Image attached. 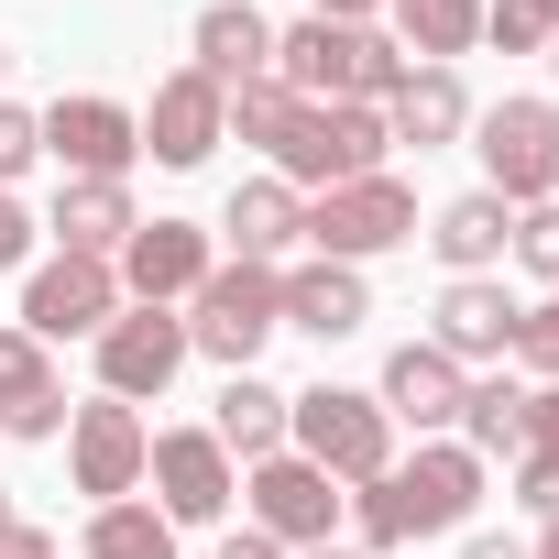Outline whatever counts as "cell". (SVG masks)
<instances>
[{
    "instance_id": "e575fe53",
    "label": "cell",
    "mask_w": 559,
    "mask_h": 559,
    "mask_svg": "<svg viewBox=\"0 0 559 559\" xmlns=\"http://www.w3.org/2000/svg\"><path fill=\"white\" fill-rule=\"evenodd\" d=\"M219 559H286V548H274L263 526H230V537H219Z\"/></svg>"
},
{
    "instance_id": "d6a6232c",
    "label": "cell",
    "mask_w": 559,
    "mask_h": 559,
    "mask_svg": "<svg viewBox=\"0 0 559 559\" xmlns=\"http://www.w3.org/2000/svg\"><path fill=\"white\" fill-rule=\"evenodd\" d=\"M34 241H45V230H34V209L0 187V274H12V263H34Z\"/></svg>"
},
{
    "instance_id": "d6986e66",
    "label": "cell",
    "mask_w": 559,
    "mask_h": 559,
    "mask_svg": "<svg viewBox=\"0 0 559 559\" xmlns=\"http://www.w3.org/2000/svg\"><path fill=\"white\" fill-rule=\"evenodd\" d=\"M67 428V384H56V352L34 330H0V439H56Z\"/></svg>"
},
{
    "instance_id": "8fae6325",
    "label": "cell",
    "mask_w": 559,
    "mask_h": 559,
    "mask_svg": "<svg viewBox=\"0 0 559 559\" xmlns=\"http://www.w3.org/2000/svg\"><path fill=\"white\" fill-rule=\"evenodd\" d=\"M187 362H198V352H187V319H176V308H121V319L99 330V395H121V406L165 395Z\"/></svg>"
},
{
    "instance_id": "f35d334b",
    "label": "cell",
    "mask_w": 559,
    "mask_h": 559,
    "mask_svg": "<svg viewBox=\"0 0 559 559\" xmlns=\"http://www.w3.org/2000/svg\"><path fill=\"white\" fill-rule=\"evenodd\" d=\"M12 526H23V504H12V483H0V537H12Z\"/></svg>"
},
{
    "instance_id": "f546056e",
    "label": "cell",
    "mask_w": 559,
    "mask_h": 559,
    "mask_svg": "<svg viewBox=\"0 0 559 559\" xmlns=\"http://www.w3.org/2000/svg\"><path fill=\"white\" fill-rule=\"evenodd\" d=\"M559 23L537 12V0H483V45H504V56H537Z\"/></svg>"
},
{
    "instance_id": "cb8c5ba5",
    "label": "cell",
    "mask_w": 559,
    "mask_h": 559,
    "mask_svg": "<svg viewBox=\"0 0 559 559\" xmlns=\"http://www.w3.org/2000/svg\"><path fill=\"white\" fill-rule=\"evenodd\" d=\"M209 439L252 472V461H274L286 450V384H263V373H230L219 384V417H209Z\"/></svg>"
},
{
    "instance_id": "5b68a950",
    "label": "cell",
    "mask_w": 559,
    "mask_h": 559,
    "mask_svg": "<svg viewBox=\"0 0 559 559\" xmlns=\"http://www.w3.org/2000/svg\"><path fill=\"white\" fill-rule=\"evenodd\" d=\"M395 241H417V187L384 165V176H352V187H330V198H308V252L319 263H373V252H395Z\"/></svg>"
},
{
    "instance_id": "ac0fdd59",
    "label": "cell",
    "mask_w": 559,
    "mask_h": 559,
    "mask_svg": "<svg viewBox=\"0 0 559 559\" xmlns=\"http://www.w3.org/2000/svg\"><path fill=\"white\" fill-rule=\"evenodd\" d=\"M45 230H56V252H88V263H110V252L143 230V209H132V176H67Z\"/></svg>"
},
{
    "instance_id": "74e56055",
    "label": "cell",
    "mask_w": 559,
    "mask_h": 559,
    "mask_svg": "<svg viewBox=\"0 0 559 559\" xmlns=\"http://www.w3.org/2000/svg\"><path fill=\"white\" fill-rule=\"evenodd\" d=\"M461 559H526V537H472Z\"/></svg>"
},
{
    "instance_id": "7bdbcfd3",
    "label": "cell",
    "mask_w": 559,
    "mask_h": 559,
    "mask_svg": "<svg viewBox=\"0 0 559 559\" xmlns=\"http://www.w3.org/2000/svg\"><path fill=\"white\" fill-rule=\"evenodd\" d=\"M537 12H548V23H559V0H537Z\"/></svg>"
},
{
    "instance_id": "d4e9b609",
    "label": "cell",
    "mask_w": 559,
    "mask_h": 559,
    "mask_svg": "<svg viewBox=\"0 0 559 559\" xmlns=\"http://www.w3.org/2000/svg\"><path fill=\"white\" fill-rule=\"evenodd\" d=\"M384 12H395L406 67H461L483 45V0H384Z\"/></svg>"
},
{
    "instance_id": "b9f144b4",
    "label": "cell",
    "mask_w": 559,
    "mask_h": 559,
    "mask_svg": "<svg viewBox=\"0 0 559 559\" xmlns=\"http://www.w3.org/2000/svg\"><path fill=\"white\" fill-rule=\"evenodd\" d=\"M548 78H559V34H548Z\"/></svg>"
},
{
    "instance_id": "603a6c76",
    "label": "cell",
    "mask_w": 559,
    "mask_h": 559,
    "mask_svg": "<svg viewBox=\"0 0 559 559\" xmlns=\"http://www.w3.org/2000/svg\"><path fill=\"white\" fill-rule=\"evenodd\" d=\"M504 241H515V209H504L493 187H472V198H450V209L428 219V252H439L450 274H493Z\"/></svg>"
},
{
    "instance_id": "7a4b0ae2",
    "label": "cell",
    "mask_w": 559,
    "mask_h": 559,
    "mask_svg": "<svg viewBox=\"0 0 559 559\" xmlns=\"http://www.w3.org/2000/svg\"><path fill=\"white\" fill-rule=\"evenodd\" d=\"M274 88L286 99H395L406 88V45L395 34H373V23H286L274 34Z\"/></svg>"
},
{
    "instance_id": "ba28073f",
    "label": "cell",
    "mask_w": 559,
    "mask_h": 559,
    "mask_svg": "<svg viewBox=\"0 0 559 559\" xmlns=\"http://www.w3.org/2000/svg\"><path fill=\"white\" fill-rule=\"evenodd\" d=\"M341 504H352V493H341L319 461H297V450H274V461H252V472H241V515H252L274 548H330Z\"/></svg>"
},
{
    "instance_id": "60d3db41",
    "label": "cell",
    "mask_w": 559,
    "mask_h": 559,
    "mask_svg": "<svg viewBox=\"0 0 559 559\" xmlns=\"http://www.w3.org/2000/svg\"><path fill=\"white\" fill-rule=\"evenodd\" d=\"M526 559H559V515H548V537H537V548H526Z\"/></svg>"
},
{
    "instance_id": "ee69618b",
    "label": "cell",
    "mask_w": 559,
    "mask_h": 559,
    "mask_svg": "<svg viewBox=\"0 0 559 559\" xmlns=\"http://www.w3.org/2000/svg\"><path fill=\"white\" fill-rule=\"evenodd\" d=\"M0 78H12V56H0Z\"/></svg>"
},
{
    "instance_id": "f1b7e54d",
    "label": "cell",
    "mask_w": 559,
    "mask_h": 559,
    "mask_svg": "<svg viewBox=\"0 0 559 559\" xmlns=\"http://www.w3.org/2000/svg\"><path fill=\"white\" fill-rule=\"evenodd\" d=\"M45 165V110H23V99H0V187H23Z\"/></svg>"
},
{
    "instance_id": "7c38bea8",
    "label": "cell",
    "mask_w": 559,
    "mask_h": 559,
    "mask_svg": "<svg viewBox=\"0 0 559 559\" xmlns=\"http://www.w3.org/2000/svg\"><path fill=\"white\" fill-rule=\"evenodd\" d=\"M209 263H219V252H209L198 219H143V230L110 252V274H121V297H132V308H176V297H198V286H209Z\"/></svg>"
},
{
    "instance_id": "7402d4cb",
    "label": "cell",
    "mask_w": 559,
    "mask_h": 559,
    "mask_svg": "<svg viewBox=\"0 0 559 559\" xmlns=\"http://www.w3.org/2000/svg\"><path fill=\"white\" fill-rule=\"evenodd\" d=\"M274 286H286V330H308V341H352L373 319V286L352 263H297V274H274Z\"/></svg>"
},
{
    "instance_id": "83f0119b",
    "label": "cell",
    "mask_w": 559,
    "mask_h": 559,
    "mask_svg": "<svg viewBox=\"0 0 559 559\" xmlns=\"http://www.w3.org/2000/svg\"><path fill=\"white\" fill-rule=\"evenodd\" d=\"M537 286H559V198H537V209H515V241H504Z\"/></svg>"
},
{
    "instance_id": "6da1fadb",
    "label": "cell",
    "mask_w": 559,
    "mask_h": 559,
    "mask_svg": "<svg viewBox=\"0 0 559 559\" xmlns=\"http://www.w3.org/2000/svg\"><path fill=\"white\" fill-rule=\"evenodd\" d=\"M483 515V461L461 439H417V461H395L384 483H352V537L362 548H406V537H461Z\"/></svg>"
},
{
    "instance_id": "3957f363",
    "label": "cell",
    "mask_w": 559,
    "mask_h": 559,
    "mask_svg": "<svg viewBox=\"0 0 559 559\" xmlns=\"http://www.w3.org/2000/svg\"><path fill=\"white\" fill-rule=\"evenodd\" d=\"M286 450L319 461L330 483H384L395 472V417L352 384H308V395H286Z\"/></svg>"
},
{
    "instance_id": "e0dca14e",
    "label": "cell",
    "mask_w": 559,
    "mask_h": 559,
    "mask_svg": "<svg viewBox=\"0 0 559 559\" xmlns=\"http://www.w3.org/2000/svg\"><path fill=\"white\" fill-rule=\"evenodd\" d=\"M187 67L209 88H252V78H274V23L252 12V0H209V12L187 23Z\"/></svg>"
},
{
    "instance_id": "9a60e30c",
    "label": "cell",
    "mask_w": 559,
    "mask_h": 559,
    "mask_svg": "<svg viewBox=\"0 0 559 559\" xmlns=\"http://www.w3.org/2000/svg\"><path fill=\"white\" fill-rule=\"evenodd\" d=\"M45 154L67 176H132L143 165V110H121V99H56L45 110Z\"/></svg>"
},
{
    "instance_id": "30bf717a",
    "label": "cell",
    "mask_w": 559,
    "mask_h": 559,
    "mask_svg": "<svg viewBox=\"0 0 559 559\" xmlns=\"http://www.w3.org/2000/svg\"><path fill=\"white\" fill-rule=\"evenodd\" d=\"M143 461H154V428H143L121 395H88V406H67V472H78V493H88V504H121V493H143Z\"/></svg>"
},
{
    "instance_id": "1f68e13d",
    "label": "cell",
    "mask_w": 559,
    "mask_h": 559,
    "mask_svg": "<svg viewBox=\"0 0 559 559\" xmlns=\"http://www.w3.org/2000/svg\"><path fill=\"white\" fill-rule=\"evenodd\" d=\"M504 493L548 526V515H559V450H515V483H504Z\"/></svg>"
},
{
    "instance_id": "d590c367",
    "label": "cell",
    "mask_w": 559,
    "mask_h": 559,
    "mask_svg": "<svg viewBox=\"0 0 559 559\" xmlns=\"http://www.w3.org/2000/svg\"><path fill=\"white\" fill-rule=\"evenodd\" d=\"M0 559H56V537H45V526H12V537H0Z\"/></svg>"
},
{
    "instance_id": "8d00e7d4",
    "label": "cell",
    "mask_w": 559,
    "mask_h": 559,
    "mask_svg": "<svg viewBox=\"0 0 559 559\" xmlns=\"http://www.w3.org/2000/svg\"><path fill=\"white\" fill-rule=\"evenodd\" d=\"M384 0H319V23H373Z\"/></svg>"
},
{
    "instance_id": "2e32d148",
    "label": "cell",
    "mask_w": 559,
    "mask_h": 559,
    "mask_svg": "<svg viewBox=\"0 0 559 559\" xmlns=\"http://www.w3.org/2000/svg\"><path fill=\"white\" fill-rule=\"evenodd\" d=\"M461 395H472V373H461L439 341H406V352H384V384H373V406H384L395 428L439 439V428H461Z\"/></svg>"
},
{
    "instance_id": "8992f818",
    "label": "cell",
    "mask_w": 559,
    "mask_h": 559,
    "mask_svg": "<svg viewBox=\"0 0 559 559\" xmlns=\"http://www.w3.org/2000/svg\"><path fill=\"white\" fill-rule=\"evenodd\" d=\"M472 154H483V187H493L504 209L559 198V110H548V99H493V110H472Z\"/></svg>"
},
{
    "instance_id": "836d02e7",
    "label": "cell",
    "mask_w": 559,
    "mask_h": 559,
    "mask_svg": "<svg viewBox=\"0 0 559 559\" xmlns=\"http://www.w3.org/2000/svg\"><path fill=\"white\" fill-rule=\"evenodd\" d=\"M526 450H559V384H548V395H526Z\"/></svg>"
},
{
    "instance_id": "277c9868",
    "label": "cell",
    "mask_w": 559,
    "mask_h": 559,
    "mask_svg": "<svg viewBox=\"0 0 559 559\" xmlns=\"http://www.w3.org/2000/svg\"><path fill=\"white\" fill-rule=\"evenodd\" d=\"M274 330H286V286H274V263H209V286L187 297V352H209L219 373H252Z\"/></svg>"
},
{
    "instance_id": "ffe728a7",
    "label": "cell",
    "mask_w": 559,
    "mask_h": 559,
    "mask_svg": "<svg viewBox=\"0 0 559 559\" xmlns=\"http://www.w3.org/2000/svg\"><path fill=\"white\" fill-rule=\"evenodd\" d=\"M219 230H230V263H274V274H286V252L308 241V198L286 176H252V187H230Z\"/></svg>"
},
{
    "instance_id": "4316f807",
    "label": "cell",
    "mask_w": 559,
    "mask_h": 559,
    "mask_svg": "<svg viewBox=\"0 0 559 559\" xmlns=\"http://www.w3.org/2000/svg\"><path fill=\"white\" fill-rule=\"evenodd\" d=\"M78 548L88 559H176V526H165V504L121 493V504H88V537Z\"/></svg>"
},
{
    "instance_id": "5bb4252c",
    "label": "cell",
    "mask_w": 559,
    "mask_h": 559,
    "mask_svg": "<svg viewBox=\"0 0 559 559\" xmlns=\"http://www.w3.org/2000/svg\"><path fill=\"white\" fill-rule=\"evenodd\" d=\"M219 143H230V88H209L198 67H176V78L154 88V110H143V154L187 176V165H209Z\"/></svg>"
},
{
    "instance_id": "4fadbf2b",
    "label": "cell",
    "mask_w": 559,
    "mask_h": 559,
    "mask_svg": "<svg viewBox=\"0 0 559 559\" xmlns=\"http://www.w3.org/2000/svg\"><path fill=\"white\" fill-rule=\"evenodd\" d=\"M515 319H526V308L493 286V274H450L439 308H428V341H439L461 373H472V362H493V373H504V362H515Z\"/></svg>"
},
{
    "instance_id": "484cf974",
    "label": "cell",
    "mask_w": 559,
    "mask_h": 559,
    "mask_svg": "<svg viewBox=\"0 0 559 559\" xmlns=\"http://www.w3.org/2000/svg\"><path fill=\"white\" fill-rule=\"evenodd\" d=\"M461 450H472V461H515V450H526V384H515V373H472V395H461Z\"/></svg>"
},
{
    "instance_id": "4dcf8cb0",
    "label": "cell",
    "mask_w": 559,
    "mask_h": 559,
    "mask_svg": "<svg viewBox=\"0 0 559 559\" xmlns=\"http://www.w3.org/2000/svg\"><path fill=\"white\" fill-rule=\"evenodd\" d=\"M515 362H526V373H548V384H559V286H548V297H537V308H526V319H515Z\"/></svg>"
},
{
    "instance_id": "9c48e42d",
    "label": "cell",
    "mask_w": 559,
    "mask_h": 559,
    "mask_svg": "<svg viewBox=\"0 0 559 559\" xmlns=\"http://www.w3.org/2000/svg\"><path fill=\"white\" fill-rule=\"evenodd\" d=\"M143 483H154L165 526L187 537V526H219V515H230V493H241V461H230L209 428H154V461H143Z\"/></svg>"
},
{
    "instance_id": "52a82bcc",
    "label": "cell",
    "mask_w": 559,
    "mask_h": 559,
    "mask_svg": "<svg viewBox=\"0 0 559 559\" xmlns=\"http://www.w3.org/2000/svg\"><path fill=\"white\" fill-rule=\"evenodd\" d=\"M121 308H132V297H121V274L88 263V252H45V263L23 274V330H34L45 352H56V341H99Z\"/></svg>"
},
{
    "instance_id": "44dd1931",
    "label": "cell",
    "mask_w": 559,
    "mask_h": 559,
    "mask_svg": "<svg viewBox=\"0 0 559 559\" xmlns=\"http://www.w3.org/2000/svg\"><path fill=\"white\" fill-rule=\"evenodd\" d=\"M384 132L417 143V154L461 143V132H472V88H461V67H406V88L384 99Z\"/></svg>"
},
{
    "instance_id": "ab89813d",
    "label": "cell",
    "mask_w": 559,
    "mask_h": 559,
    "mask_svg": "<svg viewBox=\"0 0 559 559\" xmlns=\"http://www.w3.org/2000/svg\"><path fill=\"white\" fill-rule=\"evenodd\" d=\"M286 559H362V548H286Z\"/></svg>"
}]
</instances>
